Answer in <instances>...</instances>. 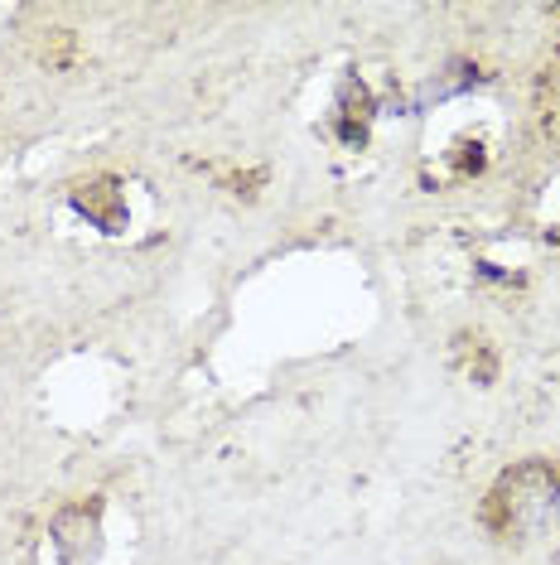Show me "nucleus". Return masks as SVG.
I'll use <instances>...</instances> for the list:
<instances>
[{
    "instance_id": "f257e3e1",
    "label": "nucleus",
    "mask_w": 560,
    "mask_h": 565,
    "mask_svg": "<svg viewBox=\"0 0 560 565\" xmlns=\"http://www.w3.org/2000/svg\"><path fill=\"white\" fill-rule=\"evenodd\" d=\"M560 518V459L531 455L503 469L488 488L483 503V522L498 532L503 542H531V536L551 532Z\"/></svg>"
},
{
    "instance_id": "f03ea898",
    "label": "nucleus",
    "mask_w": 560,
    "mask_h": 565,
    "mask_svg": "<svg viewBox=\"0 0 560 565\" xmlns=\"http://www.w3.org/2000/svg\"><path fill=\"white\" fill-rule=\"evenodd\" d=\"M49 542H54L58 565H97L101 561V508L97 503H68L54 512V526H49Z\"/></svg>"
}]
</instances>
